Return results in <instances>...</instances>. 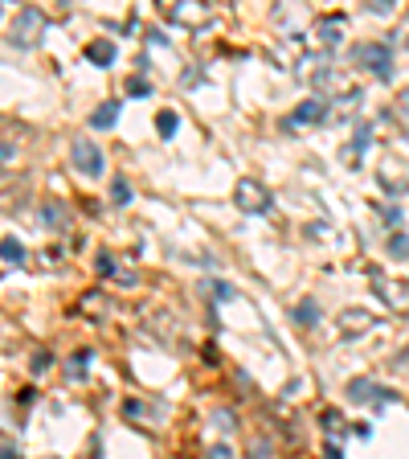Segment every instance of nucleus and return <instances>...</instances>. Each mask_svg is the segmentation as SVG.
<instances>
[{
    "instance_id": "obj_12",
    "label": "nucleus",
    "mask_w": 409,
    "mask_h": 459,
    "mask_svg": "<svg viewBox=\"0 0 409 459\" xmlns=\"http://www.w3.org/2000/svg\"><path fill=\"white\" fill-rule=\"evenodd\" d=\"M87 361H91V353L82 349V353H74V361H70V377H82L87 373Z\"/></svg>"
},
{
    "instance_id": "obj_5",
    "label": "nucleus",
    "mask_w": 409,
    "mask_h": 459,
    "mask_svg": "<svg viewBox=\"0 0 409 459\" xmlns=\"http://www.w3.org/2000/svg\"><path fill=\"white\" fill-rule=\"evenodd\" d=\"M356 62L372 66L376 74H389V49H385V46H361V49H356Z\"/></svg>"
},
{
    "instance_id": "obj_4",
    "label": "nucleus",
    "mask_w": 409,
    "mask_h": 459,
    "mask_svg": "<svg viewBox=\"0 0 409 459\" xmlns=\"http://www.w3.org/2000/svg\"><path fill=\"white\" fill-rule=\"evenodd\" d=\"M21 197H25V181L12 177L8 168H0V205H17Z\"/></svg>"
},
{
    "instance_id": "obj_10",
    "label": "nucleus",
    "mask_w": 409,
    "mask_h": 459,
    "mask_svg": "<svg viewBox=\"0 0 409 459\" xmlns=\"http://www.w3.org/2000/svg\"><path fill=\"white\" fill-rule=\"evenodd\" d=\"M156 128H160L164 136H172V132L181 128V115H176V111H160V119H156Z\"/></svg>"
},
{
    "instance_id": "obj_9",
    "label": "nucleus",
    "mask_w": 409,
    "mask_h": 459,
    "mask_svg": "<svg viewBox=\"0 0 409 459\" xmlns=\"http://www.w3.org/2000/svg\"><path fill=\"white\" fill-rule=\"evenodd\" d=\"M0 259H4V263H12V267H17V263H21V259H25V246H21V242H17V238H4V242H0Z\"/></svg>"
},
{
    "instance_id": "obj_7",
    "label": "nucleus",
    "mask_w": 409,
    "mask_h": 459,
    "mask_svg": "<svg viewBox=\"0 0 409 459\" xmlns=\"http://www.w3.org/2000/svg\"><path fill=\"white\" fill-rule=\"evenodd\" d=\"M87 58H91V62H98V66H111V62H115V42H107V37H98V42H91V49H87Z\"/></svg>"
},
{
    "instance_id": "obj_8",
    "label": "nucleus",
    "mask_w": 409,
    "mask_h": 459,
    "mask_svg": "<svg viewBox=\"0 0 409 459\" xmlns=\"http://www.w3.org/2000/svg\"><path fill=\"white\" fill-rule=\"evenodd\" d=\"M319 115H323V103H316V98H311V103H303V107H299V111H295L287 123H291V128H295V123H316Z\"/></svg>"
},
{
    "instance_id": "obj_13",
    "label": "nucleus",
    "mask_w": 409,
    "mask_h": 459,
    "mask_svg": "<svg viewBox=\"0 0 409 459\" xmlns=\"http://www.w3.org/2000/svg\"><path fill=\"white\" fill-rule=\"evenodd\" d=\"M295 316H299V320H316V304H303V308H299V312H295Z\"/></svg>"
},
{
    "instance_id": "obj_3",
    "label": "nucleus",
    "mask_w": 409,
    "mask_h": 459,
    "mask_svg": "<svg viewBox=\"0 0 409 459\" xmlns=\"http://www.w3.org/2000/svg\"><path fill=\"white\" fill-rule=\"evenodd\" d=\"M233 201H237V209H246V214H266V209H271V189L262 181H254V177H242L237 189H233Z\"/></svg>"
},
{
    "instance_id": "obj_14",
    "label": "nucleus",
    "mask_w": 409,
    "mask_h": 459,
    "mask_svg": "<svg viewBox=\"0 0 409 459\" xmlns=\"http://www.w3.org/2000/svg\"><path fill=\"white\" fill-rule=\"evenodd\" d=\"M12 156V144H0V160H8Z\"/></svg>"
},
{
    "instance_id": "obj_6",
    "label": "nucleus",
    "mask_w": 409,
    "mask_h": 459,
    "mask_svg": "<svg viewBox=\"0 0 409 459\" xmlns=\"http://www.w3.org/2000/svg\"><path fill=\"white\" fill-rule=\"evenodd\" d=\"M115 123H119V103H102L91 115V128H98V132H107V128H115Z\"/></svg>"
},
{
    "instance_id": "obj_2",
    "label": "nucleus",
    "mask_w": 409,
    "mask_h": 459,
    "mask_svg": "<svg viewBox=\"0 0 409 459\" xmlns=\"http://www.w3.org/2000/svg\"><path fill=\"white\" fill-rule=\"evenodd\" d=\"M70 160H74V168H78L82 177H102V168H107V156H102V148H98L91 136L70 139Z\"/></svg>"
},
{
    "instance_id": "obj_1",
    "label": "nucleus",
    "mask_w": 409,
    "mask_h": 459,
    "mask_svg": "<svg viewBox=\"0 0 409 459\" xmlns=\"http://www.w3.org/2000/svg\"><path fill=\"white\" fill-rule=\"evenodd\" d=\"M42 33H46V12H42V8H21L17 21L8 25V42L17 49H29Z\"/></svg>"
},
{
    "instance_id": "obj_11",
    "label": "nucleus",
    "mask_w": 409,
    "mask_h": 459,
    "mask_svg": "<svg viewBox=\"0 0 409 459\" xmlns=\"http://www.w3.org/2000/svg\"><path fill=\"white\" fill-rule=\"evenodd\" d=\"M111 197H115V205H127V201H131V189H127V181H123V177L111 184Z\"/></svg>"
}]
</instances>
